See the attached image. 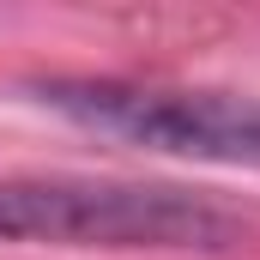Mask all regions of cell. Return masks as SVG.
<instances>
[{"label":"cell","instance_id":"2","mask_svg":"<svg viewBox=\"0 0 260 260\" xmlns=\"http://www.w3.org/2000/svg\"><path fill=\"white\" fill-rule=\"evenodd\" d=\"M37 103L145 151L260 170V97L157 91V85H115V79H49L37 85Z\"/></svg>","mask_w":260,"mask_h":260},{"label":"cell","instance_id":"1","mask_svg":"<svg viewBox=\"0 0 260 260\" xmlns=\"http://www.w3.org/2000/svg\"><path fill=\"white\" fill-rule=\"evenodd\" d=\"M0 242L49 248H236L242 218L218 200L170 182H97V176H6Z\"/></svg>","mask_w":260,"mask_h":260}]
</instances>
